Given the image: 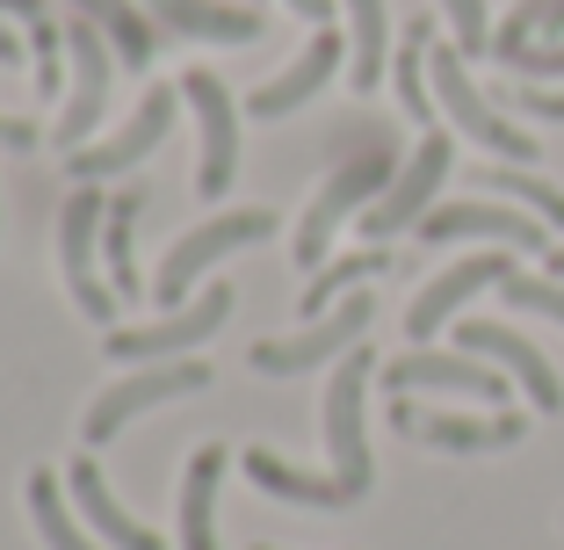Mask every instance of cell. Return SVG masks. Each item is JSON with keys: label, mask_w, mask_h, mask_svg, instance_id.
Wrapping results in <instances>:
<instances>
[{"label": "cell", "mask_w": 564, "mask_h": 550, "mask_svg": "<svg viewBox=\"0 0 564 550\" xmlns=\"http://www.w3.org/2000/svg\"><path fill=\"white\" fill-rule=\"evenodd\" d=\"M225 464L232 456L217 450V442H203L196 456H188L182 471V550H217V485H225Z\"/></svg>", "instance_id": "cell-22"}, {"label": "cell", "mask_w": 564, "mask_h": 550, "mask_svg": "<svg viewBox=\"0 0 564 550\" xmlns=\"http://www.w3.org/2000/svg\"><path fill=\"white\" fill-rule=\"evenodd\" d=\"M210 384V363H196V355H182V363H152V369H131L123 384H109L95 406H87V442H117L123 428H131L138 413H152V406L166 399H188V391H203Z\"/></svg>", "instance_id": "cell-8"}, {"label": "cell", "mask_w": 564, "mask_h": 550, "mask_svg": "<svg viewBox=\"0 0 564 550\" xmlns=\"http://www.w3.org/2000/svg\"><path fill=\"white\" fill-rule=\"evenodd\" d=\"M383 391H399V399H413V391H448V399H470V406H507V391H514V377L507 369H492L485 355H442V348H413L399 355V363L383 369Z\"/></svg>", "instance_id": "cell-10"}, {"label": "cell", "mask_w": 564, "mask_h": 550, "mask_svg": "<svg viewBox=\"0 0 564 550\" xmlns=\"http://www.w3.org/2000/svg\"><path fill=\"white\" fill-rule=\"evenodd\" d=\"M340 66H348V36L326 22V30H312V44H304L297 58L275 73V80H261L247 95V117H268V123H275V117H290V109H304V101H312Z\"/></svg>", "instance_id": "cell-17"}, {"label": "cell", "mask_w": 564, "mask_h": 550, "mask_svg": "<svg viewBox=\"0 0 564 550\" xmlns=\"http://www.w3.org/2000/svg\"><path fill=\"white\" fill-rule=\"evenodd\" d=\"M456 348H464V355H485L492 369H507V377L529 391L535 413H564V377L550 369V355L535 348L529 334L499 326V319H464V326H456Z\"/></svg>", "instance_id": "cell-14"}, {"label": "cell", "mask_w": 564, "mask_h": 550, "mask_svg": "<svg viewBox=\"0 0 564 550\" xmlns=\"http://www.w3.org/2000/svg\"><path fill=\"white\" fill-rule=\"evenodd\" d=\"M239 464H247V478L261 485V493L297 500V507H355V500H362V485H355V478H340V471H297V464H282L275 450H247Z\"/></svg>", "instance_id": "cell-19"}, {"label": "cell", "mask_w": 564, "mask_h": 550, "mask_svg": "<svg viewBox=\"0 0 564 550\" xmlns=\"http://www.w3.org/2000/svg\"><path fill=\"white\" fill-rule=\"evenodd\" d=\"M499 298L514 304V312H535V319H550V326H564V283L557 276H529V268H514V276H507V283H499Z\"/></svg>", "instance_id": "cell-31"}, {"label": "cell", "mask_w": 564, "mask_h": 550, "mask_svg": "<svg viewBox=\"0 0 564 550\" xmlns=\"http://www.w3.org/2000/svg\"><path fill=\"white\" fill-rule=\"evenodd\" d=\"M66 58H73V95L66 109H58V145L80 152L87 131L101 123V109H109V73H117V44L95 30L87 15H66Z\"/></svg>", "instance_id": "cell-12"}, {"label": "cell", "mask_w": 564, "mask_h": 550, "mask_svg": "<svg viewBox=\"0 0 564 550\" xmlns=\"http://www.w3.org/2000/svg\"><path fill=\"white\" fill-rule=\"evenodd\" d=\"M0 8H8V15H22L30 30H36V22H58V15H51V0H0Z\"/></svg>", "instance_id": "cell-35"}, {"label": "cell", "mask_w": 564, "mask_h": 550, "mask_svg": "<svg viewBox=\"0 0 564 550\" xmlns=\"http://www.w3.org/2000/svg\"><path fill=\"white\" fill-rule=\"evenodd\" d=\"M73 507L95 521V536H101L109 550H166L160 536L145 529V521H131V515L117 507V493H109V485H101V471H95V456H73Z\"/></svg>", "instance_id": "cell-21"}, {"label": "cell", "mask_w": 564, "mask_h": 550, "mask_svg": "<svg viewBox=\"0 0 564 550\" xmlns=\"http://www.w3.org/2000/svg\"><path fill=\"white\" fill-rule=\"evenodd\" d=\"M448 22V36H456V51L464 58H478V51H492V8L485 0H434Z\"/></svg>", "instance_id": "cell-32"}, {"label": "cell", "mask_w": 564, "mask_h": 550, "mask_svg": "<svg viewBox=\"0 0 564 550\" xmlns=\"http://www.w3.org/2000/svg\"><path fill=\"white\" fill-rule=\"evenodd\" d=\"M383 268H391V254H383V247H362V254H348V261L312 268V283H304L297 312H304V319H326L340 298H355V283H369V276H383Z\"/></svg>", "instance_id": "cell-25"}, {"label": "cell", "mask_w": 564, "mask_h": 550, "mask_svg": "<svg viewBox=\"0 0 564 550\" xmlns=\"http://www.w3.org/2000/svg\"><path fill=\"white\" fill-rule=\"evenodd\" d=\"M30 521H36V536H44V550H101L95 536L73 521L66 485L51 478V471H36V478H30Z\"/></svg>", "instance_id": "cell-28"}, {"label": "cell", "mask_w": 564, "mask_h": 550, "mask_svg": "<svg viewBox=\"0 0 564 550\" xmlns=\"http://www.w3.org/2000/svg\"><path fill=\"white\" fill-rule=\"evenodd\" d=\"M340 8H348V80L355 95H369L391 73V15L383 0H340Z\"/></svg>", "instance_id": "cell-24"}, {"label": "cell", "mask_w": 564, "mask_h": 550, "mask_svg": "<svg viewBox=\"0 0 564 550\" xmlns=\"http://www.w3.org/2000/svg\"><path fill=\"white\" fill-rule=\"evenodd\" d=\"M399 168H405V152H399V138L383 131V123H369V131H348V145H340V160H333L326 188L312 196V211H304L297 239H290V261H297V268H326L333 233H340L348 217H362L369 203L391 188V174H399Z\"/></svg>", "instance_id": "cell-1"}, {"label": "cell", "mask_w": 564, "mask_h": 550, "mask_svg": "<svg viewBox=\"0 0 564 550\" xmlns=\"http://www.w3.org/2000/svg\"><path fill=\"white\" fill-rule=\"evenodd\" d=\"M550 36H564V0H514V8H507V22L492 30V58L507 66L514 51L550 44Z\"/></svg>", "instance_id": "cell-30"}, {"label": "cell", "mask_w": 564, "mask_h": 550, "mask_svg": "<svg viewBox=\"0 0 564 550\" xmlns=\"http://www.w3.org/2000/svg\"><path fill=\"white\" fill-rule=\"evenodd\" d=\"M478 188L485 196H507V203H521V211H535L550 225V233H564V188L557 182H543L535 168H514V160H492V168L478 174Z\"/></svg>", "instance_id": "cell-26"}, {"label": "cell", "mask_w": 564, "mask_h": 550, "mask_svg": "<svg viewBox=\"0 0 564 550\" xmlns=\"http://www.w3.org/2000/svg\"><path fill=\"white\" fill-rule=\"evenodd\" d=\"M174 131V87H152L145 101H138V117L123 123L117 138H101V145H80L66 152V174H80V182H109V174H131L138 160H145L160 138Z\"/></svg>", "instance_id": "cell-18"}, {"label": "cell", "mask_w": 564, "mask_h": 550, "mask_svg": "<svg viewBox=\"0 0 564 550\" xmlns=\"http://www.w3.org/2000/svg\"><path fill=\"white\" fill-rule=\"evenodd\" d=\"M521 109V117H543V123H564V87L550 80H514V95H507Z\"/></svg>", "instance_id": "cell-34"}, {"label": "cell", "mask_w": 564, "mask_h": 550, "mask_svg": "<svg viewBox=\"0 0 564 550\" xmlns=\"http://www.w3.org/2000/svg\"><path fill=\"white\" fill-rule=\"evenodd\" d=\"M15 58H22V44H15V30L0 22V66H15Z\"/></svg>", "instance_id": "cell-38"}, {"label": "cell", "mask_w": 564, "mask_h": 550, "mask_svg": "<svg viewBox=\"0 0 564 550\" xmlns=\"http://www.w3.org/2000/svg\"><path fill=\"white\" fill-rule=\"evenodd\" d=\"M507 73H514V80H564V36L514 51V58H507Z\"/></svg>", "instance_id": "cell-33"}, {"label": "cell", "mask_w": 564, "mask_h": 550, "mask_svg": "<svg viewBox=\"0 0 564 550\" xmlns=\"http://www.w3.org/2000/svg\"><path fill=\"white\" fill-rule=\"evenodd\" d=\"M427 51H434V22H413V30H405V44L391 51V80H399V101H405V117H413V123H427V117H434Z\"/></svg>", "instance_id": "cell-27"}, {"label": "cell", "mask_w": 564, "mask_h": 550, "mask_svg": "<svg viewBox=\"0 0 564 550\" xmlns=\"http://www.w3.org/2000/svg\"><path fill=\"white\" fill-rule=\"evenodd\" d=\"M138 211H145V188H123V196H109V217H101V254H109V283H117V298H138V268H131Z\"/></svg>", "instance_id": "cell-29"}, {"label": "cell", "mask_w": 564, "mask_h": 550, "mask_svg": "<svg viewBox=\"0 0 564 550\" xmlns=\"http://www.w3.org/2000/svg\"><path fill=\"white\" fill-rule=\"evenodd\" d=\"M420 239L427 247H507V254H550V225L535 211L507 196H456V203H434L420 217Z\"/></svg>", "instance_id": "cell-3"}, {"label": "cell", "mask_w": 564, "mask_h": 550, "mask_svg": "<svg viewBox=\"0 0 564 550\" xmlns=\"http://www.w3.org/2000/svg\"><path fill=\"white\" fill-rule=\"evenodd\" d=\"M101 217H109V196H101L95 182H80V188H73V203H66V217H58V268H66L73 304H80L95 326H109V319H117V283H101V276H95Z\"/></svg>", "instance_id": "cell-7"}, {"label": "cell", "mask_w": 564, "mask_h": 550, "mask_svg": "<svg viewBox=\"0 0 564 550\" xmlns=\"http://www.w3.org/2000/svg\"><path fill=\"white\" fill-rule=\"evenodd\" d=\"M427 80H434V109L448 117V131H456V138L485 145L492 160H514V168H529V160H535V138L521 131V123L507 117L478 80H470V66H464V51H456V44H434L427 51Z\"/></svg>", "instance_id": "cell-2"}, {"label": "cell", "mask_w": 564, "mask_h": 550, "mask_svg": "<svg viewBox=\"0 0 564 550\" xmlns=\"http://www.w3.org/2000/svg\"><path fill=\"white\" fill-rule=\"evenodd\" d=\"M160 30H182L196 44H253L261 36V15L239 8V0H145Z\"/></svg>", "instance_id": "cell-20"}, {"label": "cell", "mask_w": 564, "mask_h": 550, "mask_svg": "<svg viewBox=\"0 0 564 550\" xmlns=\"http://www.w3.org/2000/svg\"><path fill=\"white\" fill-rule=\"evenodd\" d=\"M253 550H268V543H253Z\"/></svg>", "instance_id": "cell-40"}, {"label": "cell", "mask_w": 564, "mask_h": 550, "mask_svg": "<svg viewBox=\"0 0 564 550\" xmlns=\"http://www.w3.org/2000/svg\"><path fill=\"white\" fill-rule=\"evenodd\" d=\"M182 95L196 109V131H203V168H196V196H225L239 174V109H232V87L217 73H182Z\"/></svg>", "instance_id": "cell-16"}, {"label": "cell", "mask_w": 564, "mask_h": 550, "mask_svg": "<svg viewBox=\"0 0 564 550\" xmlns=\"http://www.w3.org/2000/svg\"><path fill=\"white\" fill-rule=\"evenodd\" d=\"M543 261H550V276H557V283H564V247H550Z\"/></svg>", "instance_id": "cell-39"}, {"label": "cell", "mask_w": 564, "mask_h": 550, "mask_svg": "<svg viewBox=\"0 0 564 550\" xmlns=\"http://www.w3.org/2000/svg\"><path fill=\"white\" fill-rule=\"evenodd\" d=\"M369 319H377V298H369V290H355V298H340L326 319H312L304 334H290V341H261V348H253V369H261V377H297V369H326V363H340V355L362 348Z\"/></svg>", "instance_id": "cell-6"}, {"label": "cell", "mask_w": 564, "mask_h": 550, "mask_svg": "<svg viewBox=\"0 0 564 550\" xmlns=\"http://www.w3.org/2000/svg\"><path fill=\"white\" fill-rule=\"evenodd\" d=\"M290 8H297L304 22H318V30H326V22H333V0H290Z\"/></svg>", "instance_id": "cell-37"}, {"label": "cell", "mask_w": 564, "mask_h": 550, "mask_svg": "<svg viewBox=\"0 0 564 550\" xmlns=\"http://www.w3.org/2000/svg\"><path fill=\"white\" fill-rule=\"evenodd\" d=\"M0 145H36V123H22V117H0Z\"/></svg>", "instance_id": "cell-36"}, {"label": "cell", "mask_w": 564, "mask_h": 550, "mask_svg": "<svg viewBox=\"0 0 564 550\" xmlns=\"http://www.w3.org/2000/svg\"><path fill=\"white\" fill-rule=\"evenodd\" d=\"M73 15H87L109 44H117L123 66H152L160 58V22H152V8H138V0H73Z\"/></svg>", "instance_id": "cell-23"}, {"label": "cell", "mask_w": 564, "mask_h": 550, "mask_svg": "<svg viewBox=\"0 0 564 550\" xmlns=\"http://www.w3.org/2000/svg\"><path fill=\"white\" fill-rule=\"evenodd\" d=\"M275 233V211H225V217H210V225H196L188 239H174L166 247V261H160V276H152V298L174 312V304H188V283H203L225 254H239V247H261V239Z\"/></svg>", "instance_id": "cell-5"}, {"label": "cell", "mask_w": 564, "mask_h": 550, "mask_svg": "<svg viewBox=\"0 0 564 550\" xmlns=\"http://www.w3.org/2000/svg\"><path fill=\"white\" fill-rule=\"evenodd\" d=\"M232 319V283H210L196 304H174L152 326H109V355L117 363H166V355H188Z\"/></svg>", "instance_id": "cell-11"}, {"label": "cell", "mask_w": 564, "mask_h": 550, "mask_svg": "<svg viewBox=\"0 0 564 550\" xmlns=\"http://www.w3.org/2000/svg\"><path fill=\"white\" fill-rule=\"evenodd\" d=\"M369 377H377V363H369V348L340 355L333 363V384H326V456L340 478H355L369 493V478H377V464H369Z\"/></svg>", "instance_id": "cell-9"}, {"label": "cell", "mask_w": 564, "mask_h": 550, "mask_svg": "<svg viewBox=\"0 0 564 550\" xmlns=\"http://www.w3.org/2000/svg\"><path fill=\"white\" fill-rule=\"evenodd\" d=\"M391 428L427 442V450H448V456H485V450H514L529 434V413H427V406L399 399Z\"/></svg>", "instance_id": "cell-15"}, {"label": "cell", "mask_w": 564, "mask_h": 550, "mask_svg": "<svg viewBox=\"0 0 564 550\" xmlns=\"http://www.w3.org/2000/svg\"><path fill=\"white\" fill-rule=\"evenodd\" d=\"M448 168H456V138L448 131H420V145L405 152V168L391 174V188H383L377 203L362 211V233L377 239H399V233H420V217L442 203V188H448Z\"/></svg>", "instance_id": "cell-4"}, {"label": "cell", "mask_w": 564, "mask_h": 550, "mask_svg": "<svg viewBox=\"0 0 564 550\" xmlns=\"http://www.w3.org/2000/svg\"><path fill=\"white\" fill-rule=\"evenodd\" d=\"M507 276H514V254H507V247H499V254H464V261H448L442 276H434V283L420 290L413 304H405V341H413V348H427V341L442 334V326L464 312L478 290H499Z\"/></svg>", "instance_id": "cell-13"}]
</instances>
